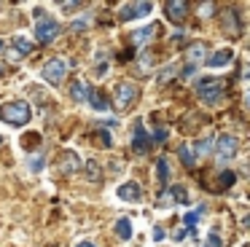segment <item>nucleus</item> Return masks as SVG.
Returning <instances> with one entry per match:
<instances>
[{
	"instance_id": "31",
	"label": "nucleus",
	"mask_w": 250,
	"mask_h": 247,
	"mask_svg": "<svg viewBox=\"0 0 250 247\" xmlns=\"http://www.w3.org/2000/svg\"><path fill=\"white\" fill-rule=\"evenodd\" d=\"M164 140H167V129H164V126H159L156 132H153L151 143H164Z\"/></svg>"
},
{
	"instance_id": "1",
	"label": "nucleus",
	"mask_w": 250,
	"mask_h": 247,
	"mask_svg": "<svg viewBox=\"0 0 250 247\" xmlns=\"http://www.w3.org/2000/svg\"><path fill=\"white\" fill-rule=\"evenodd\" d=\"M33 118V110L24 100H14V102H3L0 105V121H6L8 126H24Z\"/></svg>"
},
{
	"instance_id": "19",
	"label": "nucleus",
	"mask_w": 250,
	"mask_h": 247,
	"mask_svg": "<svg viewBox=\"0 0 250 247\" xmlns=\"http://www.w3.org/2000/svg\"><path fill=\"white\" fill-rule=\"evenodd\" d=\"M178 159L183 166H196V159H194V150H191V143H183L178 148Z\"/></svg>"
},
{
	"instance_id": "2",
	"label": "nucleus",
	"mask_w": 250,
	"mask_h": 247,
	"mask_svg": "<svg viewBox=\"0 0 250 247\" xmlns=\"http://www.w3.org/2000/svg\"><path fill=\"white\" fill-rule=\"evenodd\" d=\"M33 19H35V41L43 43V46H46V43H51V41H57V35L62 32V27L57 24V19H51L43 8H35L33 11Z\"/></svg>"
},
{
	"instance_id": "6",
	"label": "nucleus",
	"mask_w": 250,
	"mask_h": 247,
	"mask_svg": "<svg viewBox=\"0 0 250 247\" xmlns=\"http://www.w3.org/2000/svg\"><path fill=\"white\" fill-rule=\"evenodd\" d=\"M41 75H43L46 83H51V86L62 83V81H65V75H67V62L62 57L49 59V62L43 64V73H41Z\"/></svg>"
},
{
	"instance_id": "4",
	"label": "nucleus",
	"mask_w": 250,
	"mask_h": 247,
	"mask_svg": "<svg viewBox=\"0 0 250 247\" xmlns=\"http://www.w3.org/2000/svg\"><path fill=\"white\" fill-rule=\"evenodd\" d=\"M137 100H140V89H137L135 83H126V81H124V83L116 86V91H113V105H116V110H121V113L132 110Z\"/></svg>"
},
{
	"instance_id": "5",
	"label": "nucleus",
	"mask_w": 250,
	"mask_h": 247,
	"mask_svg": "<svg viewBox=\"0 0 250 247\" xmlns=\"http://www.w3.org/2000/svg\"><path fill=\"white\" fill-rule=\"evenodd\" d=\"M212 150H215V156H218L221 161H229V159H234V156H237V150H239V140L234 137V134L223 132L218 140H212Z\"/></svg>"
},
{
	"instance_id": "20",
	"label": "nucleus",
	"mask_w": 250,
	"mask_h": 247,
	"mask_svg": "<svg viewBox=\"0 0 250 247\" xmlns=\"http://www.w3.org/2000/svg\"><path fill=\"white\" fill-rule=\"evenodd\" d=\"M205 212H207V207H196V209H191V212H186L183 223H186V231H188V234H194V226H196V220H199Z\"/></svg>"
},
{
	"instance_id": "22",
	"label": "nucleus",
	"mask_w": 250,
	"mask_h": 247,
	"mask_svg": "<svg viewBox=\"0 0 250 247\" xmlns=\"http://www.w3.org/2000/svg\"><path fill=\"white\" fill-rule=\"evenodd\" d=\"M223 27H226L231 35H239V21H237V11H226L223 14Z\"/></svg>"
},
{
	"instance_id": "7",
	"label": "nucleus",
	"mask_w": 250,
	"mask_h": 247,
	"mask_svg": "<svg viewBox=\"0 0 250 247\" xmlns=\"http://www.w3.org/2000/svg\"><path fill=\"white\" fill-rule=\"evenodd\" d=\"M81 164L83 161L78 159V153L76 150H62L60 153V159H57V172H60V175H76L78 169H81Z\"/></svg>"
},
{
	"instance_id": "17",
	"label": "nucleus",
	"mask_w": 250,
	"mask_h": 247,
	"mask_svg": "<svg viewBox=\"0 0 250 247\" xmlns=\"http://www.w3.org/2000/svg\"><path fill=\"white\" fill-rule=\"evenodd\" d=\"M83 175H86L89 183H100L103 180V166L97 164V161H83Z\"/></svg>"
},
{
	"instance_id": "26",
	"label": "nucleus",
	"mask_w": 250,
	"mask_h": 247,
	"mask_svg": "<svg viewBox=\"0 0 250 247\" xmlns=\"http://www.w3.org/2000/svg\"><path fill=\"white\" fill-rule=\"evenodd\" d=\"M22 145H24L27 150L38 148V145H41V134H38V132H30V134H24V137H22Z\"/></svg>"
},
{
	"instance_id": "12",
	"label": "nucleus",
	"mask_w": 250,
	"mask_h": 247,
	"mask_svg": "<svg viewBox=\"0 0 250 247\" xmlns=\"http://www.w3.org/2000/svg\"><path fill=\"white\" fill-rule=\"evenodd\" d=\"M231 59H234V51H231V48H218V51L212 54V57H207L205 62H207V67H226Z\"/></svg>"
},
{
	"instance_id": "13",
	"label": "nucleus",
	"mask_w": 250,
	"mask_h": 247,
	"mask_svg": "<svg viewBox=\"0 0 250 247\" xmlns=\"http://www.w3.org/2000/svg\"><path fill=\"white\" fill-rule=\"evenodd\" d=\"M116 193H119L121 202H137V199L143 196L140 185H137V183H132V180L124 183V185H119V191H116Z\"/></svg>"
},
{
	"instance_id": "3",
	"label": "nucleus",
	"mask_w": 250,
	"mask_h": 247,
	"mask_svg": "<svg viewBox=\"0 0 250 247\" xmlns=\"http://www.w3.org/2000/svg\"><path fill=\"white\" fill-rule=\"evenodd\" d=\"M196 97L210 102V105H218V102L226 97V86H223L221 78H202L199 83H196Z\"/></svg>"
},
{
	"instance_id": "36",
	"label": "nucleus",
	"mask_w": 250,
	"mask_h": 247,
	"mask_svg": "<svg viewBox=\"0 0 250 247\" xmlns=\"http://www.w3.org/2000/svg\"><path fill=\"white\" fill-rule=\"evenodd\" d=\"M78 3H62V11H76Z\"/></svg>"
},
{
	"instance_id": "23",
	"label": "nucleus",
	"mask_w": 250,
	"mask_h": 247,
	"mask_svg": "<svg viewBox=\"0 0 250 247\" xmlns=\"http://www.w3.org/2000/svg\"><path fill=\"white\" fill-rule=\"evenodd\" d=\"M70 94H73V100H76V102H83V100H86V94H89V86L83 83V81H76V83L70 86Z\"/></svg>"
},
{
	"instance_id": "15",
	"label": "nucleus",
	"mask_w": 250,
	"mask_h": 247,
	"mask_svg": "<svg viewBox=\"0 0 250 247\" xmlns=\"http://www.w3.org/2000/svg\"><path fill=\"white\" fill-rule=\"evenodd\" d=\"M153 32H159V27H156V24H148L146 30L132 32V46H146V43L153 38Z\"/></svg>"
},
{
	"instance_id": "24",
	"label": "nucleus",
	"mask_w": 250,
	"mask_h": 247,
	"mask_svg": "<svg viewBox=\"0 0 250 247\" xmlns=\"http://www.w3.org/2000/svg\"><path fill=\"white\" fill-rule=\"evenodd\" d=\"M169 196H172L178 204H183V207L188 204V191H186V185H172L169 188Z\"/></svg>"
},
{
	"instance_id": "21",
	"label": "nucleus",
	"mask_w": 250,
	"mask_h": 247,
	"mask_svg": "<svg viewBox=\"0 0 250 247\" xmlns=\"http://www.w3.org/2000/svg\"><path fill=\"white\" fill-rule=\"evenodd\" d=\"M113 228H116V234H119V239H124V242L132 239V220L129 218H119Z\"/></svg>"
},
{
	"instance_id": "39",
	"label": "nucleus",
	"mask_w": 250,
	"mask_h": 247,
	"mask_svg": "<svg viewBox=\"0 0 250 247\" xmlns=\"http://www.w3.org/2000/svg\"><path fill=\"white\" fill-rule=\"evenodd\" d=\"M0 145H3V137H0Z\"/></svg>"
},
{
	"instance_id": "30",
	"label": "nucleus",
	"mask_w": 250,
	"mask_h": 247,
	"mask_svg": "<svg viewBox=\"0 0 250 247\" xmlns=\"http://www.w3.org/2000/svg\"><path fill=\"white\" fill-rule=\"evenodd\" d=\"M97 143L103 145V148H110V145H113V143H110V134L105 132V129H100V132H97Z\"/></svg>"
},
{
	"instance_id": "16",
	"label": "nucleus",
	"mask_w": 250,
	"mask_h": 247,
	"mask_svg": "<svg viewBox=\"0 0 250 247\" xmlns=\"http://www.w3.org/2000/svg\"><path fill=\"white\" fill-rule=\"evenodd\" d=\"M30 51H33V41H30V38H17V41H14V46H11V57L14 59L27 57Z\"/></svg>"
},
{
	"instance_id": "34",
	"label": "nucleus",
	"mask_w": 250,
	"mask_h": 247,
	"mask_svg": "<svg viewBox=\"0 0 250 247\" xmlns=\"http://www.w3.org/2000/svg\"><path fill=\"white\" fill-rule=\"evenodd\" d=\"M169 202H172V196H169V193H162V196H159V207H169Z\"/></svg>"
},
{
	"instance_id": "37",
	"label": "nucleus",
	"mask_w": 250,
	"mask_h": 247,
	"mask_svg": "<svg viewBox=\"0 0 250 247\" xmlns=\"http://www.w3.org/2000/svg\"><path fill=\"white\" fill-rule=\"evenodd\" d=\"M76 247H97V245H92V242H78Z\"/></svg>"
},
{
	"instance_id": "29",
	"label": "nucleus",
	"mask_w": 250,
	"mask_h": 247,
	"mask_svg": "<svg viewBox=\"0 0 250 247\" xmlns=\"http://www.w3.org/2000/svg\"><path fill=\"white\" fill-rule=\"evenodd\" d=\"M175 73H178V67H167V70H162V73H159V83H169Z\"/></svg>"
},
{
	"instance_id": "25",
	"label": "nucleus",
	"mask_w": 250,
	"mask_h": 247,
	"mask_svg": "<svg viewBox=\"0 0 250 247\" xmlns=\"http://www.w3.org/2000/svg\"><path fill=\"white\" fill-rule=\"evenodd\" d=\"M156 177H159V183H167L169 180V161L164 159V156L156 161Z\"/></svg>"
},
{
	"instance_id": "11",
	"label": "nucleus",
	"mask_w": 250,
	"mask_h": 247,
	"mask_svg": "<svg viewBox=\"0 0 250 247\" xmlns=\"http://www.w3.org/2000/svg\"><path fill=\"white\" fill-rule=\"evenodd\" d=\"M186 57H188V67H194V70H196V64L207 59V46H205L202 41L188 43V46H186Z\"/></svg>"
},
{
	"instance_id": "35",
	"label": "nucleus",
	"mask_w": 250,
	"mask_h": 247,
	"mask_svg": "<svg viewBox=\"0 0 250 247\" xmlns=\"http://www.w3.org/2000/svg\"><path fill=\"white\" fill-rule=\"evenodd\" d=\"M186 234H188V231H186V228H178V231H172V239H186Z\"/></svg>"
},
{
	"instance_id": "33",
	"label": "nucleus",
	"mask_w": 250,
	"mask_h": 247,
	"mask_svg": "<svg viewBox=\"0 0 250 247\" xmlns=\"http://www.w3.org/2000/svg\"><path fill=\"white\" fill-rule=\"evenodd\" d=\"M212 11H215V5H212V3H202L199 5V14L202 16H212Z\"/></svg>"
},
{
	"instance_id": "27",
	"label": "nucleus",
	"mask_w": 250,
	"mask_h": 247,
	"mask_svg": "<svg viewBox=\"0 0 250 247\" xmlns=\"http://www.w3.org/2000/svg\"><path fill=\"white\" fill-rule=\"evenodd\" d=\"M234 180H237V175H234V172H221V175H218V188L234 185Z\"/></svg>"
},
{
	"instance_id": "28",
	"label": "nucleus",
	"mask_w": 250,
	"mask_h": 247,
	"mask_svg": "<svg viewBox=\"0 0 250 247\" xmlns=\"http://www.w3.org/2000/svg\"><path fill=\"white\" fill-rule=\"evenodd\" d=\"M205 247H223V239L218 236V231H210V234H207Z\"/></svg>"
},
{
	"instance_id": "9",
	"label": "nucleus",
	"mask_w": 250,
	"mask_h": 247,
	"mask_svg": "<svg viewBox=\"0 0 250 247\" xmlns=\"http://www.w3.org/2000/svg\"><path fill=\"white\" fill-rule=\"evenodd\" d=\"M164 14H167V19L172 24H183L186 16H188V3H183V0H167L164 3Z\"/></svg>"
},
{
	"instance_id": "14",
	"label": "nucleus",
	"mask_w": 250,
	"mask_h": 247,
	"mask_svg": "<svg viewBox=\"0 0 250 247\" xmlns=\"http://www.w3.org/2000/svg\"><path fill=\"white\" fill-rule=\"evenodd\" d=\"M86 102L94 107V110H100V113H103V110H108V105H110V102L105 100V94H103L100 89H89V94H86Z\"/></svg>"
},
{
	"instance_id": "18",
	"label": "nucleus",
	"mask_w": 250,
	"mask_h": 247,
	"mask_svg": "<svg viewBox=\"0 0 250 247\" xmlns=\"http://www.w3.org/2000/svg\"><path fill=\"white\" fill-rule=\"evenodd\" d=\"M191 150H194V159H205V156L212 153V137L207 134V137H202L196 145H191Z\"/></svg>"
},
{
	"instance_id": "8",
	"label": "nucleus",
	"mask_w": 250,
	"mask_h": 247,
	"mask_svg": "<svg viewBox=\"0 0 250 247\" xmlns=\"http://www.w3.org/2000/svg\"><path fill=\"white\" fill-rule=\"evenodd\" d=\"M151 134H148V129L143 126V124H135L132 126V150L135 153H140V156H146L148 150H151Z\"/></svg>"
},
{
	"instance_id": "10",
	"label": "nucleus",
	"mask_w": 250,
	"mask_h": 247,
	"mask_svg": "<svg viewBox=\"0 0 250 247\" xmlns=\"http://www.w3.org/2000/svg\"><path fill=\"white\" fill-rule=\"evenodd\" d=\"M151 8H153V3H124L121 5V21H129V19H140V16H146V14H151Z\"/></svg>"
},
{
	"instance_id": "32",
	"label": "nucleus",
	"mask_w": 250,
	"mask_h": 247,
	"mask_svg": "<svg viewBox=\"0 0 250 247\" xmlns=\"http://www.w3.org/2000/svg\"><path fill=\"white\" fill-rule=\"evenodd\" d=\"M30 169H33V172H41V169H43V156H35V159H30Z\"/></svg>"
},
{
	"instance_id": "38",
	"label": "nucleus",
	"mask_w": 250,
	"mask_h": 247,
	"mask_svg": "<svg viewBox=\"0 0 250 247\" xmlns=\"http://www.w3.org/2000/svg\"><path fill=\"white\" fill-rule=\"evenodd\" d=\"M0 51H3V41H0Z\"/></svg>"
}]
</instances>
